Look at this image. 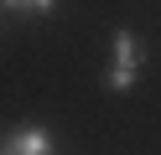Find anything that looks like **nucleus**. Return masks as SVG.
Here are the masks:
<instances>
[{"label":"nucleus","mask_w":161,"mask_h":155,"mask_svg":"<svg viewBox=\"0 0 161 155\" xmlns=\"http://www.w3.org/2000/svg\"><path fill=\"white\" fill-rule=\"evenodd\" d=\"M146 41L135 36L130 26H119L114 36H109V67H104V88L109 93H130L140 83V67H146Z\"/></svg>","instance_id":"nucleus-1"},{"label":"nucleus","mask_w":161,"mask_h":155,"mask_svg":"<svg viewBox=\"0 0 161 155\" xmlns=\"http://www.w3.org/2000/svg\"><path fill=\"white\" fill-rule=\"evenodd\" d=\"M0 155H57V134L47 124H16L0 134Z\"/></svg>","instance_id":"nucleus-2"},{"label":"nucleus","mask_w":161,"mask_h":155,"mask_svg":"<svg viewBox=\"0 0 161 155\" xmlns=\"http://www.w3.org/2000/svg\"><path fill=\"white\" fill-rule=\"evenodd\" d=\"M5 10H16V16H52L57 0H5Z\"/></svg>","instance_id":"nucleus-3"},{"label":"nucleus","mask_w":161,"mask_h":155,"mask_svg":"<svg viewBox=\"0 0 161 155\" xmlns=\"http://www.w3.org/2000/svg\"><path fill=\"white\" fill-rule=\"evenodd\" d=\"M0 10H5V0H0Z\"/></svg>","instance_id":"nucleus-4"}]
</instances>
